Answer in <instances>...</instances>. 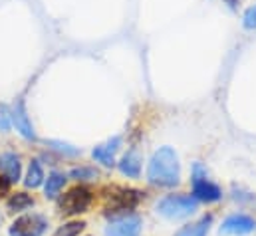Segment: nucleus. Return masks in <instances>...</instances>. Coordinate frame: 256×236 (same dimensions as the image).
Wrapping results in <instances>:
<instances>
[{
	"label": "nucleus",
	"mask_w": 256,
	"mask_h": 236,
	"mask_svg": "<svg viewBox=\"0 0 256 236\" xmlns=\"http://www.w3.org/2000/svg\"><path fill=\"white\" fill-rule=\"evenodd\" d=\"M70 177L78 178V180H88V178L98 177V171L92 169V167H76V169L70 171Z\"/></svg>",
	"instance_id": "obj_19"
},
{
	"label": "nucleus",
	"mask_w": 256,
	"mask_h": 236,
	"mask_svg": "<svg viewBox=\"0 0 256 236\" xmlns=\"http://www.w3.org/2000/svg\"><path fill=\"white\" fill-rule=\"evenodd\" d=\"M8 190H10V182L4 177H0V196H4Z\"/></svg>",
	"instance_id": "obj_22"
},
{
	"label": "nucleus",
	"mask_w": 256,
	"mask_h": 236,
	"mask_svg": "<svg viewBox=\"0 0 256 236\" xmlns=\"http://www.w3.org/2000/svg\"><path fill=\"white\" fill-rule=\"evenodd\" d=\"M48 230V218L40 212H32V214H22L18 216L10 228V236H42Z\"/></svg>",
	"instance_id": "obj_6"
},
{
	"label": "nucleus",
	"mask_w": 256,
	"mask_h": 236,
	"mask_svg": "<svg viewBox=\"0 0 256 236\" xmlns=\"http://www.w3.org/2000/svg\"><path fill=\"white\" fill-rule=\"evenodd\" d=\"M120 147H122V137L116 135V137L108 139L106 143L98 145V147L92 151V157H94L98 163H102L104 167H114V165H116V153H118Z\"/></svg>",
	"instance_id": "obj_10"
},
{
	"label": "nucleus",
	"mask_w": 256,
	"mask_h": 236,
	"mask_svg": "<svg viewBox=\"0 0 256 236\" xmlns=\"http://www.w3.org/2000/svg\"><path fill=\"white\" fill-rule=\"evenodd\" d=\"M86 226H88V224H86L84 220H70V222L62 224L52 236H80V232H82Z\"/></svg>",
	"instance_id": "obj_17"
},
{
	"label": "nucleus",
	"mask_w": 256,
	"mask_h": 236,
	"mask_svg": "<svg viewBox=\"0 0 256 236\" xmlns=\"http://www.w3.org/2000/svg\"><path fill=\"white\" fill-rule=\"evenodd\" d=\"M196 208H198V200L189 194H169L157 202V212L171 220L191 216L196 212Z\"/></svg>",
	"instance_id": "obj_2"
},
{
	"label": "nucleus",
	"mask_w": 256,
	"mask_h": 236,
	"mask_svg": "<svg viewBox=\"0 0 256 236\" xmlns=\"http://www.w3.org/2000/svg\"><path fill=\"white\" fill-rule=\"evenodd\" d=\"M210 222H212V216H210V214H206V216L198 218L196 222L183 226V228H181L175 236H206Z\"/></svg>",
	"instance_id": "obj_16"
},
{
	"label": "nucleus",
	"mask_w": 256,
	"mask_h": 236,
	"mask_svg": "<svg viewBox=\"0 0 256 236\" xmlns=\"http://www.w3.org/2000/svg\"><path fill=\"white\" fill-rule=\"evenodd\" d=\"M256 228V220L248 214H232L222 220L220 234L222 236H244Z\"/></svg>",
	"instance_id": "obj_7"
},
{
	"label": "nucleus",
	"mask_w": 256,
	"mask_h": 236,
	"mask_svg": "<svg viewBox=\"0 0 256 236\" xmlns=\"http://www.w3.org/2000/svg\"><path fill=\"white\" fill-rule=\"evenodd\" d=\"M12 127V114H10V108L6 104H0V129L2 131H8Z\"/></svg>",
	"instance_id": "obj_20"
},
{
	"label": "nucleus",
	"mask_w": 256,
	"mask_h": 236,
	"mask_svg": "<svg viewBox=\"0 0 256 236\" xmlns=\"http://www.w3.org/2000/svg\"><path fill=\"white\" fill-rule=\"evenodd\" d=\"M0 173L2 177L6 178L10 184L12 182H18L20 175H22V163H20V157L12 151H6L0 155Z\"/></svg>",
	"instance_id": "obj_11"
},
{
	"label": "nucleus",
	"mask_w": 256,
	"mask_h": 236,
	"mask_svg": "<svg viewBox=\"0 0 256 236\" xmlns=\"http://www.w3.org/2000/svg\"><path fill=\"white\" fill-rule=\"evenodd\" d=\"M10 114H12V125L16 127V131H18L24 139L34 141V139H36L34 125H32V121H30V118H28V112H26V106H24L22 100H18V102L12 106Z\"/></svg>",
	"instance_id": "obj_9"
},
{
	"label": "nucleus",
	"mask_w": 256,
	"mask_h": 236,
	"mask_svg": "<svg viewBox=\"0 0 256 236\" xmlns=\"http://www.w3.org/2000/svg\"><path fill=\"white\" fill-rule=\"evenodd\" d=\"M118 167H120V171L129 178H139L141 175V157H139V153L135 151V149H131L128 151L124 157H122V161L118 163Z\"/></svg>",
	"instance_id": "obj_12"
},
{
	"label": "nucleus",
	"mask_w": 256,
	"mask_h": 236,
	"mask_svg": "<svg viewBox=\"0 0 256 236\" xmlns=\"http://www.w3.org/2000/svg\"><path fill=\"white\" fill-rule=\"evenodd\" d=\"M147 180L155 186H175L181 180V163L171 147H161L153 153L149 167H147Z\"/></svg>",
	"instance_id": "obj_1"
},
{
	"label": "nucleus",
	"mask_w": 256,
	"mask_h": 236,
	"mask_svg": "<svg viewBox=\"0 0 256 236\" xmlns=\"http://www.w3.org/2000/svg\"><path fill=\"white\" fill-rule=\"evenodd\" d=\"M30 206H34V198H32L28 192H24V190L14 192V194L6 200V208H8L10 212H22V210H28Z\"/></svg>",
	"instance_id": "obj_15"
},
{
	"label": "nucleus",
	"mask_w": 256,
	"mask_h": 236,
	"mask_svg": "<svg viewBox=\"0 0 256 236\" xmlns=\"http://www.w3.org/2000/svg\"><path fill=\"white\" fill-rule=\"evenodd\" d=\"M192 198L202 200V202H216L222 196V190L218 184H214L206 177V171L202 169L200 163H194L192 167Z\"/></svg>",
	"instance_id": "obj_4"
},
{
	"label": "nucleus",
	"mask_w": 256,
	"mask_h": 236,
	"mask_svg": "<svg viewBox=\"0 0 256 236\" xmlns=\"http://www.w3.org/2000/svg\"><path fill=\"white\" fill-rule=\"evenodd\" d=\"M141 232V218L137 214L118 216L106 226V236H139Z\"/></svg>",
	"instance_id": "obj_8"
},
{
	"label": "nucleus",
	"mask_w": 256,
	"mask_h": 236,
	"mask_svg": "<svg viewBox=\"0 0 256 236\" xmlns=\"http://www.w3.org/2000/svg\"><path fill=\"white\" fill-rule=\"evenodd\" d=\"M0 224H2V214H0Z\"/></svg>",
	"instance_id": "obj_23"
},
{
	"label": "nucleus",
	"mask_w": 256,
	"mask_h": 236,
	"mask_svg": "<svg viewBox=\"0 0 256 236\" xmlns=\"http://www.w3.org/2000/svg\"><path fill=\"white\" fill-rule=\"evenodd\" d=\"M48 145H52V149L60 151L62 155H68V157H76V155L82 153L78 147H74V145H70V143H64V141H48Z\"/></svg>",
	"instance_id": "obj_18"
},
{
	"label": "nucleus",
	"mask_w": 256,
	"mask_h": 236,
	"mask_svg": "<svg viewBox=\"0 0 256 236\" xmlns=\"http://www.w3.org/2000/svg\"><path fill=\"white\" fill-rule=\"evenodd\" d=\"M242 24H244V28H248V30H256V4L250 6V8H246V12H244V16H242Z\"/></svg>",
	"instance_id": "obj_21"
},
{
	"label": "nucleus",
	"mask_w": 256,
	"mask_h": 236,
	"mask_svg": "<svg viewBox=\"0 0 256 236\" xmlns=\"http://www.w3.org/2000/svg\"><path fill=\"white\" fill-rule=\"evenodd\" d=\"M94 200V192L88 186H74L66 192L64 196L58 200V208L64 216H76V214H84L88 212L90 204Z\"/></svg>",
	"instance_id": "obj_3"
},
{
	"label": "nucleus",
	"mask_w": 256,
	"mask_h": 236,
	"mask_svg": "<svg viewBox=\"0 0 256 236\" xmlns=\"http://www.w3.org/2000/svg\"><path fill=\"white\" fill-rule=\"evenodd\" d=\"M141 200V192L135 188H124V186H116L110 194H108V202H106V210L110 214H128L131 212Z\"/></svg>",
	"instance_id": "obj_5"
},
{
	"label": "nucleus",
	"mask_w": 256,
	"mask_h": 236,
	"mask_svg": "<svg viewBox=\"0 0 256 236\" xmlns=\"http://www.w3.org/2000/svg\"><path fill=\"white\" fill-rule=\"evenodd\" d=\"M44 180H46V175H44V169H42L40 161L38 159H32L30 165H28L26 177H24V184L28 188H38V186L44 184Z\"/></svg>",
	"instance_id": "obj_13"
},
{
	"label": "nucleus",
	"mask_w": 256,
	"mask_h": 236,
	"mask_svg": "<svg viewBox=\"0 0 256 236\" xmlns=\"http://www.w3.org/2000/svg\"><path fill=\"white\" fill-rule=\"evenodd\" d=\"M66 184V175L64 173H58V171H52L48 178L44 180V194L46 198H56L60 194V190L64 188Z\"/></svg>",
	"instance_id": "obj_14"
}]
</instances>
